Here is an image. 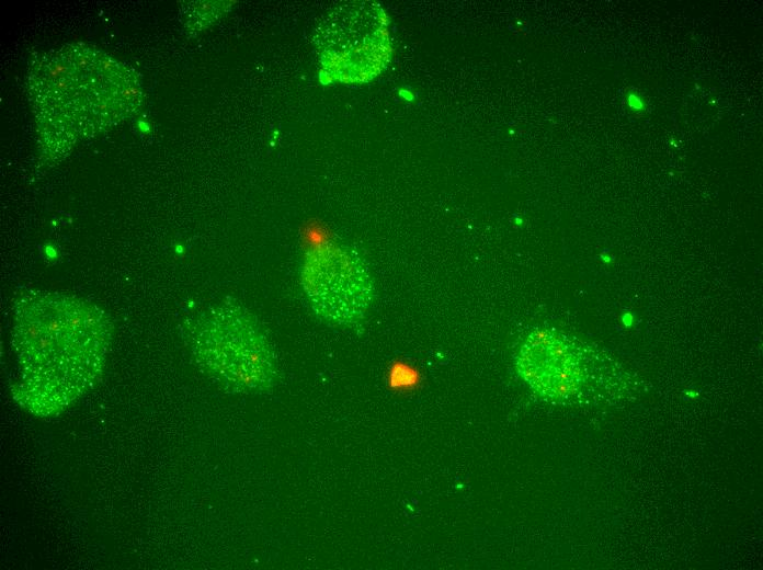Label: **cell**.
<instances>
[{
    "instance_id": "1",
    "label": "cell",
    "mask_w": 763,
    "mask_h": 570,
    "mask_svg": "<svg viewBox=\"0 0 763 570\" xmlns=\"http://www.w3.org/2000/svg\"><path fill=\"white\" fill-rule=\"evenodd\" d=\"M114 326L95 304L60 292L22 289L13 300L11 343L20 371L11 387L29 413H61L101 379Z\"/></svg>"
},
{
    "instance_id": "2",
    "label": "cell",
    "mask_w": 763,
    "mask_h": 570,
    "mask_svg": "<svg viewBox=\"0 0 763 570\" xmlns=\"http://www.w3.org/2000/svg\"><path fill=\"white\" fill-rule=\"evenodd\" d=\"M27 84L45 162L60 160L79 140L138 113L144 103L135 69L84 43L39 55Z\"/></svg>"
},
{
    "instance_id": "3",
    "label": "cell",
    "mask_w": 763,
    "mask_h": 570,
    "mask_svg": "<svg viewBox=\"0 0 763 570\" xmlns=\"http://www.w3.org/2000/svg\"><path fill=\"white\" fill-rule=\"evenodd\" d=\"M183 337L200 368L225 390L264 391L275 383L272 346L253 316L224 301L186 320Z\"/></svg>"
},
{
    "instance_id": "4",
    "label": "cell",
    "mask_w": 763,
    "mask_h": 570,
    "mask_svg": "<svg viewBox=\"0 0 763 570\" xmlns=\"http://www.w3.org/2000/svg\"><path fill=\"white\" fill-rule=\"evenodd\" d=\"M387 18L373 2H350L334 8L320 22L315 45L326 81L367 82L390 59Z\"/></svg>"
},
{
    "instance_id": "5",
    "label": "cell",
    "mask_w": 763,
    "mask_h": 570,
    "mask_svg": "<svg viewBox=\"0 0 763 570\" xmlns=\"http://www.w3.org/2000/svg\"><path fill=\"white\" fill-rule=\"evenodd\" d=\"M301 282L316 314L335 323L357 320L372 297L371 276L362 260L338 248L308 259Z\"/></svg>"
},
{
    "instance_id": "6",
    "label": "cell",
    "mask_w": 763,
    "mask_h": 570,
    "mask_svg": "<svg viewBox=\"0 0 763 570\" xmlns=\"http://www.w3.org/2000/svg\"><path fill=\"white\" fill-rule=\"evenodd\" d=\"M515 366L521 378L545 399H569L584 381L574 345L555 330L532 331L516 353Z\"/></svg>"
},
{
    "instance_id": "7",
    "label": "cell",
    "mask_w": 763,
    "mask_h": 570,
    "mask_svg": "<svg viewBox=\"0 0 763 570\" xmlns=\"http://www.w3.org/2000/svg\"><path fill=\"white\" fill-rule=\"evenodd\" d=\"M228 1H189L182 11L186 30L200 32L219 19L229 9Z\"/></svg>"
},
{
    "instance_id": "8",
    "label": "cell",
    "mask_w": 763,
    "mask_h": 570,
    "mask_svg": "<svg viewBox=\"0 0 763 570\" xmlns=\"http://www.w3.org/2000/svg\"><path fill=\"white\" fill-rule=\"evenodd\" d=\"M626 107L636 117L644 116L648 110V101L645 94L633 87L625 90Z\"/></svg>"
}]
</instances>
